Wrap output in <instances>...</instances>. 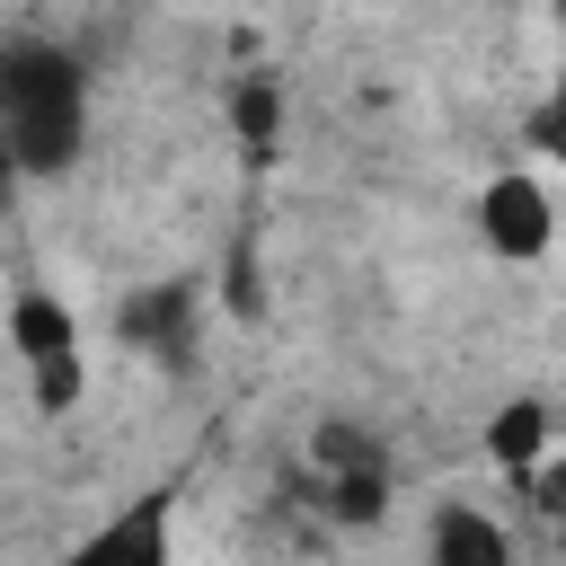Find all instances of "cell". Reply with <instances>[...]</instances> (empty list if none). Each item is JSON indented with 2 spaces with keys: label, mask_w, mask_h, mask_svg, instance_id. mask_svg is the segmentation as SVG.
I'll list each match as a JSON object with an SVG mask.
<instances>
[{
  "label": "cell",
  "mask_w": 566,
  "mask_h": 566,
  "mask_svg": "<svg viewBox=\"0 0 566 566\" xmlns=\"http://www.w3.org/2000/svg\"><path fill=\"white\" fill-rule=\"evenodd\" d=\"M168 522H177V504L168 495H142V504L106 513L62 566H168Z\"/></svg>",
  "instance_id": "277c9868"
},
{
  "label": "cell",
  "mask_w": 566,
  "mask_h": 566,
  "mask_svg": "<svg viewBox=\"0 0 566 566\" xmlns=\"http://www.w3.org/2000/svg\"><path fill=\"white\" fill-rule=\"evenodd\" d=\"M0 124H9V159L18 177H62L88 142V80L62 44L44 35H9L0 44Z\"/></svg>",
  "instance_id": "6da1fadb"
},
{
  "label": "cell",
  "mask_w": 566,
  "mask_h": 566,
  "mask_svg": "<svg viewBox=\"0 0 566 566\" xmlns=\"http://www.w3.org/2000/svg\"><path fill=\"white\" fill-rule=\"evenodd\" d=\"M478 239H486L495 256H513V265L548 256L557 221H548V195H539V177H495V186L478 195Z\"/></svg>",
  "instance_id": "3957f363"
},
{
  "label": "cell",
  "mask_w": 566,
  "mask_h": 566,
  "mask_svg": "<svg viewBox=\"0 0 566 566\" xmlns=\"http://www.w3.org/2000/svg\"><path fill=\"white\" fill-rule=\"evenodd\" d=\"M539 442H548V416H539V398H513V407H495V424H486V451L504 460V469H539Z\"/></svg>",
  "instance_id": "9c48e42d"
},
{
  "label": "cell",
  "mask_w": 566,
  "mask_h": 566,
  "mask_svg": "<svg viewBox=\"0 0 566 566\" xmlns=\"http://www.w3.org/2000/svg\"><path fill=\"white\" fill-rule=\"evenodd\" d=\"M9 345H18V363L35 371V363H53V354H80V318H71L44 283H27V292L9 301Z\"/></svg>",
  "instance_id": "8992f818"
},
{
  "label": "cell",
  "mask_w": 566,
  "mask_h": 566,
  "mask_svg": "<svg viewBox=\"0 0 566 566\" xmlns=\"http://www.w3.org/2000/svg\"><path fill=\"white\" fill-rule=\"evenodd\" d=\"M531 142H539L548 159H566V71H557V88H548V106L531 115Z\"/></svg>",
  "instance_id": "7c38bea8"
},
{
  "label": "cell",
  "mask_w": 566,
  "mask_h": 566,
  "mask_svg": "<svg viewBox=\"0 0 566 566\" xmlns=\"http://www.w3.org/2000/svg\"><path fill=\"white\" fill-rule=\"evenodd\" d=\"M424 566H513V539L495 513L478 504H442L433 531H424Z\"/></svg>",
  "instance_id": "5b68a950"
},
{
  "label": "cell",
  "mask_w": 566,
  "mask_h": 566,
  "mask_svg": "<svg viewBox=\"0 0 566 566\" xmlns=\"http://www.w3.org/2000/svg\"><path fill=\"white\" fill-rule=\"evenodd\" d=\"M230 124H239L248 159H274V142H283V80L274 71H248L239 97H230Z\"/></svg>",
  "instance_id": "52a82bcc"
},
{
  "label": "cell",
  "mask_w": 566,
  "mask_h": 566,
  "mask_svg": "<svg viewBox=\"0 0 566 566\" xmlns=\"http://www.w3.org/2000/svg\"><path fill=\"white\" fill-rule=\"evenodd\" d=\"M80 354H53V363H35V416H71L80 407Z\"/></svg>",
  "instance_id": "30bf717a"
},
{
  "label": "cell",
  "mask_w": 566,
  "mask_h": 566,
  "mask_svg": "<svg viewBox=\"0 0 566 566\" xmlns=\"http://www.w3.org/2000/svg\"><path fill=\"white\" fill-rule=\"evenodd\" d=\"M327 513H336V522H380V513H389V469H380V451L327 469Z\"/></svg>",
  "instance_id": "ba28073f"
},
{
  "label": "cell",
  "mask_w": 566,
  "mask_h": 566,
  "mask_svg": "<svg viewBox=\"0 0 566 566\" xmlns=\"http://www.w3.org/2000/svg\"><path fill=\"white\" fill-rule=\"evenodd\" d=\"M522 486H531V504H539L548 522H566V451H557V460H539Z\"/></svg>",
  "instance_id": "8fae6325"
},
{
  "label": "cell",
  "mask_w": 566,
  "mask_h": 566,
  "mask_svg": "<svg viewBox=\"0 0 566 566\" xmlns=\"http://www.w3.org/2000/svg\"><path fill=\"white\" fill-rule=\"evenodd\" d=\"M195 327H203V292H195V283H142V292L115 310V336L142 345V354L168 363V371L195 363Z\"/></svg>",
  "instance_id": "7a4b0ae2"
}]
</instances>
